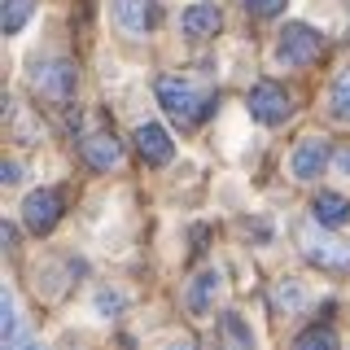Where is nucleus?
Here are the masks:
<instances>
[{
  "mask_svg": "<svg viewBox=\"0 0 350 350\" xmlns=\"http://www.w3.org/2000/svg\"><path fill=\"white\" fill-rule=\"evenodd\" d=\"M158 105L167 109L171 118H180L184 127H197L215 114V96L202 92V88H193L189 79H180V75H162L158 79Z\"/></svg>",
  "mask_w": 350,
  "mask_h": 350,
  "instance_id": "obj_1",
  "label": "nucleus"
},
{
  "mask_svg": "<svg viewBox=\"0 0 350 350\" xmlns=\"http://www.w3.org/2000/svg\"><path fill=\"white\" fill-rule=\"evenodd\" d=\"M320 49H324L320 31L306 27V22H289V27L280 31V40H276V62L280 66H311L320 57Z\"/></svg>",
  "mask_w": 350,
  "mask_h": 350,
  "instance_id": "obj_2",
  "label": "nucleus"
},
{
  "mask_svg": "<svg viewBox=\"0 0 350 350\" xmlns=\"http://www.w3.org/2000/svg\"><path fill=\"white\" fill-rule=\"evenodd\" d=\"M22 224H27V232H53V228L62 224V193L57 189H36L27 193V202H22Z\"/></svg>",
  "mask_w": 350,
  "mask_h": 350,
  "instance_id": "obj_3",
  "label": "nucleus"
},
{
  "mask_svg": "<svg viewBox=\"0 0 350 350\" xmlns=\"http://www.w3.org/2000/svg\"><path fill=\"white\" fill-rule=\"evenodd\" d=\"M250 114H254L258 123L276 127V123H284V118L293 114V101H289V92H284L280 83L262 79V83H254V92H250Z\"/></svg>",
  "mask_w": 350,
  "mask_h": 350,
  "instance_id": "obj_4",
  "label": "nucleus"
},
{
  "mask_svg": "<svg viewBox=\"0 0 350 350\" xmlns=\"http://www.w3.org/2000/svg\"><path fill=\"white\" fill-rule=\"evenodd\" d=\"M328 162H333V145H328L324 136H306V140H298V145H293V153H289L293 180H315V175L328 171Z\"/></svg>",
  "mask_w": 350,
  "mask_h": 350,
  "instance_id": "obj_5",
  "label": "nucleus"
},
{
  "mask_svg": "<svg viewBox=\"0 0 350 350\" xmlns=\"http://www.w3.org/2000/svg\"><path fill=\"white\" fill-rule=\"evenodd\" d=\"M75 83H79V70H75V62H66V57H53V62L36 66V92L53 96V101H70Z\"/></svg>",
  "mask_w": 350,
  "mask_h": 350,
  "instance_id": "obj_6",
  "label": "nucleus"
},
{
  "mask_svg": "<svg viewBox=\"0 0 350 350\" xmlns=\"http://www.w3.org/2000/svg\"><path fill=\"white\" fill-rule=\"evenodd\" d=\"M302 254L324 271H346L350 267V245L346 241H328V237H315V232H302Z\"/></svg>",
  "mask_w": 350,
  "mask_h": 350,
  "instance_id": "obj_7",
  "label": "nucleus"
},
{
  "mask_svg": "<svg viewBox=\"0 0 350 350\" xmlns=\"http://www.w3.org/2000/svg\"><path fill=\"white\" fill-rule=\"evenodd\" d=\"M131 140H136L140 158H145L149 167H167V162H171V153H175V145H171V131L162 127V123H140Z\"/></svg>",
  "mask_w": 350,
  "mask_h": 350,
  "instance_id": "obj_8",
  "label": "nucleus"
},
{
  "mask_svg": "<svg viewBox=\"0 0 350 350\" xmlns=\"http://www.w3.org/2000/svg\"><path fill=\"white\" fill-rule=\"evenodd\" d=\"M114 22L127 36H149L158 27V5L153 0H114Z\"/></svg>",
  "mask_w": 350,
  "mask_h": 350,
  "instance_id": "obj_9",
  "label": "nucleus"
},
{
  "mask_svg": "<svg viewBox=\"0 0 350 350\" xmlns=\"http://www.w3.org/2000/svg\"><path fill=\"white\" fill-rule=\"evenodd\" d=\"M184 36L189 40H211L219 27H224V14H219V5H189L180 18Z\"/></svg>",
  "mask_w": 350,
  "mask_h": 350,
  "instance_id": "obj_10",
  "label": "nucleus"
},
{
  "mask_svg": "<svg viewBox=\"0 0 350 350\" xmlns=\"http://www.w3.org/2000/svg\"><path fill=\"white\" fill-rule=\"evenodd\" d=\"M83 162L92 171H109V167H118V162H123V145H118L109 131H101V136H88L83 140Z\"/></svg>",
  "mask_w": 350,
  "mask_h": 350,
  "instance_id": "obj_11",
  "label": "nucleus"
},
{
  "mask_svg": "<svg viewBox=\"0 0 350 350\" xmlns=\"http://www.w3.org/2000/svg\"><path fill=\"white\" fill-rule=\"evenodd\" d=\"M311 219L320 228H342V224H350V202L342 193H320L311 202Z\"/></svg>",
  "mask_w": 350,
  "mask_h": 350,
  "instance_id": "obj_12",
  "label": "nucleus"
},
{
  "mask_svg": "<svg viewBox=\"0 0 350 350\" xmlns=\"http://www.w3.org/2000/svg\"><path fill=\"white\" fill-rule=\"evenodd\" d=\"M306 306V289H302V280H293V276H284L271 284V311L276 315H298Z\"/></svg>",
  "mask_w": 350,
  "mask_h": 350,
  "instance_id": "obj_13",
  "label": "nucleus"
},
{
  "mask_svg": "<svg viewBox=\"0 0 350 350\" xmlns=\"http://www.w3.org/2000/svg\"><path fill=\"white\" fill-rule=\"evenodd\" d=\"M215 293H219V271H202V276H193V284H189V311L193 315H206L211 311V302H215Z\"/></svg>",
  "mask_w": 350,
  "mask_h": 350,
  "instance_id": "obj_14",
  "label": "nucleus"
},
{
  "mask_svg": "<svg viewBox=\"0 0 350 350\" xmlns=\"http://www.w3.org/2000/svg\"><path fill=\"white\" fill-rule=\"evenodd\" d=\"M219 333H224V346L228 350H254V333H250V324L241 320L237 311L219 315Z\"/></svg>",
  "mask_w": 350,
  "mask_h": 350,
  "instance_id": "obj_15",
  "label": "nucleus"
},
{
  "mask_svg": "<svg viewBox=\"0 0 350 350\" xmlns=\"http://www.w3.org/2000/svg\"><path fill=\"white\" fill-rule=\"evenodd\" d=\"M31 14H36V0H5V9H0V27H5V36H18V31L31 22Z\"/></svg>",
  "mask_w": 350,
  "mask_h": 350,
  "instance_id": "obj_16",
  "label": "nucleus"
},
{
  "mask_svg": "<svg viewBox=\"0 0 350 350\" xmlns=\"http://www.w3.org/2000/svg\"><path fill=\"white\" fill-rule=\"evenodd\" d=\"M328 109H333L337 123H350V70H342L328 88Z\"/></svg>",
  "mask_w": 350,
  "mask_h": 350,
  "instance_id": "obj_17",
  "label": "nucleus"
},
{
  "mask_svg": "<svg viewBox=\"0 0 350 350\" xmlns=\"http://www.w3.org/2000/svg\"><path fill=\"white\" fill-rule=\"evenodd\" d=\"M293 350H337V333H333L328 324H324V328L315 324V328H306L298 342H293Z\"/></svg>",
  "mask_w": 350,
  "mask_h": 350,
  "instance_id": "obj_18",
  "label": "nucleus"
},
{
  "mask_svg": "<svg viewBox=\"0 0 350 350\" xmlns=\"http://www.w3.org/2000/svg\"><path fill=\"white\" fill-rule=\"evenodd\" d=\"M0 311H5V315H0V328H5V337H14L18 333V315H14V293H0Z\"/></svg>",
  "mask_w": 350,
  "mask_h": 350,
  "instance_id": "obj_19",
  "label": "nucleus"
},
{
  "mask_svg": "<svg viewBox=\"0 0 350 350\" xmlns=\"http://www.w3.org/2000/svg\"><path fill=\"white\" fill-rule=\"evenodd\" d=\"M284 5H289V0H245V9L254 18H276V14H284Z\"/></svg>",
  "mask_w": 350,
  "mask_h": 350,
  "instance_id": "obj_20",
  "label": "nucleus"
},
{
  "mask_svg": "<svg viewBox=\"0 0 350 350\" xmlns=\"http://www.w3.org/2000/svg\"><path fill=\"white\" fill-rule=\"evenodd\" d=\"M5 350H40V342H31V337L14 333V337H5Z\"/></svg>",
  "mask_w": 350,
  "mask_h": 350,
  "instance_id": "obj_21",
  "label": "nucleus"
},
{
  "mask_svg": "<svg viewBox=\"0 0 350 350\" xmlns=\"http://www.w3.org/2000/svg\"><path fill=\"white\" fill-rule=\"evenodd\" d=\"M0 180H5V184H18L22 180V167H18V162H5V167H0Z\"/></svg>",
  "mask_w": 350,
  "mask_h": 350,
  "instance_id": "obj_22",
  "label": "nucleus"
},
{
  "mask_svg": "<svg viewBox=\"0 0 350 350\" xmlns=\"http://www.w3.org/2000/svg\"><path fill=\"white\" fill-rule=\"evenodd\" d=\"M118 306H123L118 293H101V311H118Z\"/></svg>",
  "mask_w": 350,
  "mask_h": 350,
  "instance_id": "obj_23",
  "label": "nucleus"
},
{
  "mask_svg": "<svg viewBox=\"0 0 350 350\" xmlns=\"http://www.w3.org/2000/svg\"><path fill=\"white\" fill-rule=\"evenodd\" d=\"M333 162H337V167H342V171L350 175V145H346V149H337V153H333Z\"/></svg>",
  "mask_w": 350,
  "mask_h": 350,
  "instance_id": "obj_24",
  "label": "nucleus"
},
{
  "mask_svg": "<svg viewBox=\"0 0 350 350\" xmlns=\"http://www.w3.org/2000/svg\"><path fill=\"white\" fill-rule=\"evenodd\" d=\"M0 237H5V245H14V241H18V228L5 224V228H0Z\"/></svg>",
  "mask_w": 350,
  "mask_h": 350,
  "instance_id": "obj_25",
  "label": "nucleus"
},
{
  "mask_svg": "<svg viewBox=\"0 0 350 350\" xmlns=\"http://www.w3.org/2000/svg\"><path fill=\"white\" fill-rule=\"evenodd\" d=\"M171 350H197V346H193V342H175Z\"/></svg>",
  "mask_w": 350,
  "mask_h": 350,
  "instance_id": "obj_26",
  "label": "nucleus"
}]
</instances>
